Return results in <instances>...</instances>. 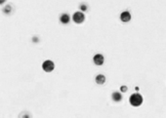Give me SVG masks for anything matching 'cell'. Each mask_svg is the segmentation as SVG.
<instances>
[{
  "mask_svg": "<svg viewBox=\"0 0 166 118\" xmlns=\"http://www.w3.org/2000/svg\"><path fill=\"white\" fill-rule=\"evenodd\" d=\"M73 21L76 25H81V23H84V21H85V15H84L83 12L76 11L73 15Z\"/></svg>",
  "mask_w": 166,
  "mask_h": 118,
  "instance_id": "7a4b0ae2",
  "label": "cell"
},
{
  "mask_svg": "<svg viewBox=\"0 0 166 118\" xmlns=\"http://www.w3.org/2000/svg\"><path fill=\"white\" fill-rule=\"evenodd\" d=\"M32 115L30 114V113H28V114H26V113H22L20 115V117H31Z\"/></svg>",
  "mask_w": 166,
  "mask_h": 118,
  "instance_id": "4fadbf2b",
  "label": "cell"
},
{
  "mask_svg": "<svg viewBox=\"0 0 166 118\" xmlns=\"http://www.w3.org/2000/svg\"><path fill=\"white\" fill-rule=\"evenodd\" d=\"M31 42L37 44V43L40 42V37H39V36H37V35L32 36V37H31Z\"/></svg>",
  "mask_w": 166,
  "mask_h": 118,
  "instance_id": "8fae6325",
  "label": "cell"
},
{
  "mask_svg": "<svg viewBox=\"0 0 166 118\" xmlns=\"http://www.w3.org/2000/svg\"><path fill=\"white\" fill-rule=\"evenodd\" d=\"M112 99L114 103H120L123 99V96H122V93L120 91H114L112 94Z\"/></svg>",
  "mask_w": 166,
  "mask_h": 118,
  "instance_id": "52a82bcc",
  "label": "cell"
},
{
  "mask_svg": "<svg viewBox=\"0 0 166 118\" xmlns=\"http://www.w3.org/2000/svg\"><path fill=\"white\" fill-rule=\"evenodd\" d=\"M78 9H79V11H81V12H83V13H85V12H87L88 11V9H89V6H88V4L87 3H80L79 4V6H78Z\"/></svg>",
  "mask_w": 166,
  "mask_h": 118,
  "instance_id": "30bf717a",
  "label": "cell"
},
{
  "mask_svg": "<svg viewBox=\"0 0 166 118\" xmlns=\"http://www.w3.org/2000/svg\"><path fill=\"white\" fill-rule=\"evenodd\" d=\"M6 2H7V0H0V6L4 5V4H5Z\"/></svg>",
  "mask_w": 166,
  "mask_h": 118,
  "instance_id": "5bb4252c",
  "label": "cell"
},
{
  "mask_svg": "<svg viewBox=\"0 0 166 118\" xmlns=\"http://www.w3.org/2000/svg\"><path fill=\"white\" fill-rule=\"evenodd\" d=\"M71 21V16L68 13H63L60 16V23L63 25H69Z\"/></svg>",
  "mask_w": 166,
  "mask_h": 118,
  "instance_id": "ba28073f",
  "label": "cell"
},
{
  "mask_svg": "<svg viewBox=\"0 0 166 118\" xmlns=\"http://www.w3.org/2000/svg\"><path fill=\"white\" fill-rule=\"evenodd\" d=\"M14 12H15V6L12 3L6 4V5L3 7V9H2V13L6 16H11Z\"/></svg>",
  "mask_w": 166,
  "mask_h": 118,
  "instance_id": "5b68a950",
  "label": "cell"
},
{
  "mask_svg": "<svg viewBox=\"0 0 166 118\" xmlns=\"http://www.w3.org/2000/svg\"><path fill=\"white\" fill-rule=\"evenodd\" d=\"M93 62L94 64L98 66H101L105 64V57L103 54H96L93 57Z\"/></svg>",
  "mask_w": 166,
  "mask_h": 118,
  "instance_id": "277c9868",
  "label": "cell"
},
{
  "mask_svg": "<svg viewBox=\"0 0 166 118\" xmlns=\"http://www.w3.org/2000/svg\"><path fill=\"white\" fill-rule=\"evenodd\" d=\"M42 69L45 72H52L55 69V62L51 60H46L42 64Z\"/></svg>",
  "mask_w": 166,
  "mask_h": 118,
  "instance_id": "3957f363",
  "label": "cell"
},
{
  "mask_svg": "<svg viewBox=\"0 0 166 118\" xmlns=\"http://www.w3.org/2000/svg\"><path fill=\"white\" fill-rule=\"evenodd\" d=\"M132 15L129 11H123L121 14H120V21L122 23H128V21H131Z\"/></svg>",
  "mask_w": 166,
  "mask_h": 118,
  "instance_id": "8992f818",
  "label": "cell"
},
{
  "mask_svg": "<svg viewBox=\"0 0 166 118\" xmlns=\"http://www.w3.org/2000/svg\"><path fill=\"white\" fill-rule=\"evenodd\" d=\"M143 102H144V98L140 93L132 94V95L130 96V98H129L130 105H131L132 107H140V105H143Z\"/></svg>",
  "mask_w": 166,
  "mask_h": 118,
  "instance_id": "6da1fadb",
  "label": "cell"
},
{
  "mask_svg": "<svg viewBox=\"0 0 166 118\" xmlns=\"http://www.w3.org/2000/svg\"><path fill=\"white\" fill-rule=\"evenodd\" d=\"M127 91H128V87H127L126 85L120 86V92H121V93H126Z\"/></svg>",
  "mask_w": 166,
  "mask_h": 118,
  "instance_id": "7c38bea8",
  "label": "cell"
},
{
  "mask_svg": "<svg viewBox=\"0 0 166 118\" xmlns=\"http://www.w3.org/2000/svg\"><path fill=\"white\" fill-rule=\"evenodd\" d=\"M135 90H136V91H139V87H135Z\"/></svg>",
  "mask_w": 166,
  "mask_h": 118,
  "instance_id": "9a60e30c",
  "label": "cell"
},
{
  "mask_svg": "<svg viewBox=\"0 0 166 118\" xmlns=\"http://www.w3.org/2000/svg\"><path fill=\"white\" fill-rule=\"evenodd\" d=\"M106 80H107V78H106V76L102 73L98 74V75H96L95 77V82L97 83L98 85H104L106 83Z\"/></svg>",
  "mask_w": 166,
  "mask_h": 118,
  "instance_id": "9c48e42d",
  "label": "cell"
}]
</instances>
